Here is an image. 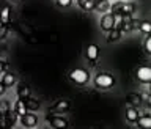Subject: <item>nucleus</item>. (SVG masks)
I'll use <instances>...</instances> for the list:
<instances>
[{"mask_svg": "<svg viewBox=\"0 0 151 129\" xmlns=\"http://www.w3.org/2000/svg\"><path fill=\"white\" fill-rule=\"evenodd\" d=\"M93 84H94V87L99 88V90H110L113 85H115V77L109 73H99V74L94 76Z\"/></svg>", "mask_w": 151, "mask_h": 129, "instance_id": "1", "label": "nucleus"}, {"mask_svg": "<svg viewBox=\"0 0 151 129\" xmlns=\"http://www.w3.org/2000/svg\"><path fill=\"white\" fill-rule=\"evenodd\" d=\"M69 80L71 82H74L76 85H87L90 82V73L87 69H83V68H74V69H71L69 71Z\"/></svg>", "mask_w": 151, "mask_h": 129, "instance_id": "2", "label": "nucleus"}, {"mask_svg": "<svg viewBox=\"0 0 151 129\" xmlns=\"http://www.w3.org/2000/svg\"><path fill=\"white\" fill-rule=\"evenodd\" d=\"M99 27H101L102 32L109 33L110 30L115 28V17H113V13L109 11V13H104L101 19H99Z\"/></svg>", "mask_w": 151, "mask_h": 129, "instance_id": "3", "label": "nucleus"}, {"mask_svg": "<svg viewBox=\"0 0 151 129\" xmlns=\"http://www.w3.org/2000/svg\"><path fill=\"white\" fill-rule=\"evenodd\" d=\"M46 120L50 125V128H55V129H65V128L69 126L68 120L63 118V117H60L58 113H50V115L46 117Z\"/></svg>", "mask_w": 151, "mask_h": 129, "instance_id": "4", "label": "nucleus"}, {"mask_svg": "<svg viewBox=\"0 0 151 129\" xmlns=\"http://www.w3.org/2000/svg\"><path fill=\"white\" fill-rule=\"evenodd\" d=\"M135 77L140 84L150 85L151 84V66H146V65L139 66L137 71H135Z\"/></svg>", "mask_w": 151, "mask_h": 129, "instance_id": "5", "label": "nucleus"}, {"mask_svg": "<svg viewBox=\"0 0 151 129\" xmlns=\"http://www.w3.org/2000/svg\"><path fill=\"white\" fill-rule=\"evenodd\" d=\"M71 107V102L68 99H57V101L49 106V112L50 113H63V112H68Z\"/></svg>", "mask_w": 151, "mask_h": 129, "instance_id": "6", "label": "nucleus"}, {"mask_svg": "<svg viewBox=\"0 0 151 129\" xmlns=\"http://www.w3.org/2000/svg\"><path fill=\"white\" fill-rule=\"evenodd\" d=\"M21 125L24 128H36L38 126V117L35 115V112H27L25 115L21 117Z\"/></svg>", "mask_w": 151, "mask_h": 129, "instance_id": "7", "label": "nucleus"}, {"mask_svg": "<svg viewBox=\"0 0 151 129\" xmlns=\"http://www.w3.org/2000/svg\"><path fill=\"white\" fill-rule=\"evenodd\" d=\"M98 57H99V47L96 44H88V47H87V58L90 60V63H91L93 66L96 65Z\"/></svg>", "mask_w": 151, "mask_h": 129, "instance_id": "8", "label": "nucleus"}, {"mask_svg": "<svg viewBox=\"0 0 151 129\" xmlns=\"http://www.w3.org/2000/svg\"><path fill=\"white\" fill-rule=\"evenodd\" d=\"M140 118V113L137 110V107H127L126 109V121L131 123V125H137V121H139Z\"/></svg>", "mask_w": 151, "mask_h": 129, "instance_id": "9", "label": "nucleus"}, {"mask_svg": "<svg viewBox=\"0 0 151 129\" xmlns=\"http://www.w3.org/2000/svg\"><path fill=\"white\" fill-rule=\"evenodd\" d=\"M3 120H5V126L11 128V126H14L17 123V120H21V117H19V113L13 109V110H9L6 115L3 117Z\"/></svg>", "mask_w": 151, "mask_h": 129, "instance_id": "10", "label": "nucleus"}, {"mask_svg": "<svg viewBox=\"0 0 151 129\" xmlns=\"http://www.w3.org/2000/svg\"><path fill=\"white\" fill-rule=\"evenodd\" d=\"M0 80H2V84L6 88H11V87H14V85L17 84V77H16V74H13V73H3V76H2Z\"/></svg>", "mask_w": 151, "mask_h": 129, "instance_id": "11", "label": "nucleus"}, {"mask_svg": "<svg viewBox=\"0 0 151 129\" xmlns=\"http://www.w3.org/2000/svg\"><path fill=\"white\" fill-rule=\"evenodd\" d=\"M110 6H112V3L109 2V0H96V3H94V11L104 14V13L110 11Z\"/></svg>", "mask_w": 151, "mask_h": 129, "instance_id": "12", "label": "nucleus"}, {"mask_svg": "<svg viewBox=\"0 0 151 129\" xmlns=\"http://www.w3.org/2000/svg\"><path fill=\"white\" fill-rule=\"evenodd\" d=\"M16 96L21 98V99H25V98H28V96H32L30 87H28V85H25V84H21L19 87H16Z\"/></svg>", "mask_w": 151, "mask_h": 129, "instance_id": "13", "label": "nucleus"}, {"mask_svg": "<svg viewBox=\"0 0 151 129\" xmlns=\"http://www.w3.org/2000/svg\"><path fill=\"white\" fill-rule=\"evenodd\" d=\"M24 102H25L28 112H36V110H40V109H41V102L38 101V99H33L32 96L25 98V99H24Z\"/></svg>", "mask_w": 151, "mask_h": 129, "instance_id": "14", "label": "nucleus"}, {"mask_svg": "<svg viewBox=\"0 0 151 129\" xmlns=\"http://www.w3.org/2000/svg\"><path fill=\"white\" fill-rule=\"evenodd\" d=\"M13 109L19 113V117L25 115V113L28 112V109H27V106H25V102H24V99H21V98H17V99H16V102H14Z\"/></svg>", "mask_w": 151, "mask_h": 129, "instance_id": "15", "label": "nucleus"}, {"mask_svg": "<svg viewBox=\"0 0 151 129\" xmlns=\"http://www.w3.org/2000/svg\"><path fill=\"white\" fill-rule=\"evenodd\" d=\"M121 36H123V32L120 30V28H113V30H110L107 33V38H106V41L110 44V43H115L118 40H121Z\"/></svg>", "mask_w": 151, "mask_h": 129, "instance_id": "16", "label": "nucleus"}, {"mask_svg": "<svg viewBox=\"0 0 151 129\" xmlns=\"http://www.w3.org/2000/svg\"><path fill=\"white\" fill-rule=\"evenodd\" d=\"M9 21H11V8L5 5L0 11V24H9Z\"/></svg>", "mask_w": 151, "mask_h": 129, "instance_id": "17", "label": "nucleus"}, {"mask_svg": "<svg viewBox=\"0 0 151 129\" xmlns=\"http://www.w3.org/2000/svg\"><path fill=\"white\" fill-rule=\"evenodd\" d=\"M142 101H143V98H142V94L139 93H129L127 94V102L131 104V106H134V107H139Z\"/></svg>", "mask_w": 151, "mask_h": 129, "instance_id": "18", "label": "nucleus"}, {"mask_svg": "<svg viewBox=\"0 0 151 129\" xmlns=\"http://www.w3.org/2000/svg\"><path fill=\"white\" fill-rule=\"evenodd\" d=\"M94 0H77V5L83 11H94Z\"/></svg>", "mask_w": 151, "mask_h": 129, "instance_id": "19", "label": "nucleus"}, {"mask_svg": "<svg viewBox=\"0 0 151 129\" xmlns=\"http://www.w3.org/2000/svg\"><path fill=\"white\" fill-rule=\"evenodd\" d=\"M139 128H143V129H151V115H140L139 121H137Z\"/></svg>", "mask_w": 151, "mask_h": 129, "instance_id": "20", "label": "nucleus"}, {"mask_svg": "<svg viewBox=\"0 0 151 129\" xmlns=\"http://www.w3.org/2000/svg\"><path fill=\"white\" fill-rule=\"evenodd\" d=\"M139 32L143 33V35H151V22L150 21L139 22Z\"/></svg>", "mask_w": 151, "mask_h": 129, "instance_id": "21", "label": "nucleus"}, {"mask_svg": "<svg viewBox=\"0 0 151 129\" xmlns=\"http://www.w3.org/2000/svg\"><path fill=\"white\" fill-rule=\"evenodd\" d=\"M9 110H11V102L6 99H0V115L5 117Z\"/></svg>", "mask_w": 151, "mask_h": 129, "instance_id": "22", "label": "nucleus"}, {"mask_svg": "<svg viewBox=\"0 0 151 129\" xmlns=\"http://www.w3.org/2000/svg\"><path fill=\"white\" fill-rule=\"evenodd\" d=\"M134 11H135V5L132 2H124V3H123V8H121L123 14H132Z\"/></svg>", "mask_w": 151, "mask_h": 129, "instance_id": "23", "label": "nucleus"}, {"mask_svg": "<svg viewBox=\"0 0 151 129\" xmlns=\"http://www.w3.org/2000/svg\"><path fill=\"white\" fill-rule=\"evenodd\" d=\"M73 2L74 0H55V3H57V6L58 8H69L71 5H73Z\"/></svg>", "mask_w": 151, "mask_h": 129, "instance_id": "24", "label": "nucleus"}, {"mask_svg": "<svg viewBox=\"0 0 151 129\" xmlns=\"http://www.w3.org/2000/svg\"><path fill=\"white\" fill-rule=\"evenodd\" d=\"M113 17H115V28H121V25H123V13H113Z\"/></svg>", "mask_w": 151, "mask_h": 129, "instance_id": "25", "label": "nucleus"}, {"mask_svg": "<svg viewBox=\"0 0 151 129\" xmlns=\"http://www.w3.org/2000/svg\"><path fill=\"white\" fill-rule=\"evenodd\" d=\"M143 49L148 55H151V35H148L143 41Z\"/></svg>", "mask_w": 151, "mask_h": 129, "instance_id": "26", "label": "nucleus"}, {"mask_svg": "<svg viewBox=\"0 0 151 129\" xmlns=\"http://www.w3.org/2000/svg\"><path fill=\"white\" fill-rule=\"evenodd\" d=\"M8 36V24H0V40Z\"/></svg>", "mask_w": 151, "mask_h": 129, "instance_id": "27", "label": "nucleus"}, {"mask_svg": "<svg viewBox=\"0 0 151 129\" xmlns=\"http://www.w3.org/2000/svg\"><path fill=\"white\" fill-rule=\"evenodd\" d=\"M5 68H6V63H5L3 60H0V74L5 73Z\"/></svg>", "mask_w": 151, "mask_h": 129, "instance_id": "28", "label": "nucleus"}, {"mask_svg": "<svg viewBox=\"0 0 151 129\" xmlns=\"http://www.w3.org/2000/svg\"><path fill=\"white\" fill-rule=\"evenodd\" d=\"M6 92V87L2 84V80H0V96H3V93Z\"/></svg>", "mask_w": 151, "mask_h": 129, "instance_id": "29", "label": "nucleus"}, {"mask_svg": "<svg viewBox=\"0 0 151 129\" xmlns=\"http://www.w3.org/2000/svg\"><path fill=\"white\" fill-rule=\"evenodd\" d=\"M0 126H5V120H3L2 115H0Z\"/></svg>", "mask_w": 151, "mask_h": 129, "instance_id": "30", "label": "nucleus"}, {"mask_svg": "<svg viewBox=\"0 0 151 129\" xmlns=\"http://www.w3.org/2000/svg\"><path fill=\"white\" fill-rule=\"evenodd\" d=\"M148 104H150V106H151V98H150V101H148Z\"/></svg>", "mask_w": 151, "mask_h": 129, "instance_id": "31", "label": "nucleus"}, {"mask_svg": "<svg viewBox=\"0 0 151 129\" xmlns=\"http://www.w3.org/2000/svg\"><path fill=\"white\" fill-rule=\"evenodd\" d=\"M150 92H151V84H150Z\"/></svg>", "mask_w": 151, "mask_h": 129, "instance_id": "32", "label": "nucleus"}, {"mask_svg": "<svg viewBox=\"0 0 151 129\" xmlns=\"http://www.w3.org/2000/svg\"><path fill=\"white\" fill-rule=\"evenodd\" d=\"M124 2H131V0H124Z\"/></svg>", "mask_w": 151, "mask_h": 129, "instance_id": "33", "label": "nucleus"}, {"mask_svg": "<svg viewBox=\"0 0 151 129\" xmlns=\"http://www.w3.org/2000/svg\"><path fill=\"white\" fill-rule=\"evenodd\" d=\"M14 2H19V0H14Z\"/></svg>", "mask_w": 151, "mask_h": 129, "instance_id": "34", "label": "nucleus"}, {"mask_svg": "<svg viewBox=\"0 0 151 129\" xmlns=\"http://www.w3.org/2000/svg\"><path fill=\"white\" fill-rule=\"evenodd\" d=\"M113 2H116V0H113Z\"/></svg>", "mask_w": 151, "mask_h": 129, "instance_id": "35", "label": "nucleus"}, {"mask_svg": "<svg viewBox=\"0 0 151 129\" xmlns=\"http://www.w3.org/2000/svg\"><path fill=\"white\" fill-rule=\"evenodd\" d=\"M94 2H96V0H94Z\"/></svg>", "mask_w": 151, "mask_h": 129, "instance_id": "36", "label": "nucleus"}]
</instances>
